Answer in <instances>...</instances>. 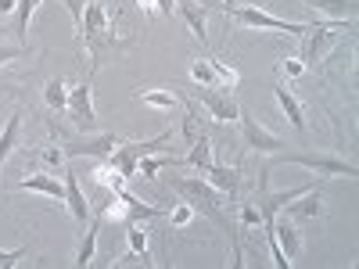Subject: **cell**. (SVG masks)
Listing matches in <instances>:
<instances>
[{
    "label": "cell",
    "instance_id": "1",
    "mask_svg": "<svg viewBox=\"0 0 359 269\" xmlns=\"http://www.w3.org/2000/svg\"><path fill=\"white\" fill-rule=\"evenodd\" d=\"M169 191H176L180 198H184L191 208H194V216H205V219H212L223 233H226V241H230V255H233V265H241L245 262V248H241V226H237L226 212H223V205L230 201L226 194H219L212 184H208L205 176H169Z\"/></svg>",
    "mask_w": 359,
    "mask_h": 269
},
{
    "label": "cell",
    "instance_id": "2",
    "mask_svg": "<svg viewBox=\"0 0 359 269\" xmlns=\"http://www.w3.org/2000/svg\"><path fill=\"white\" fill-rule=\"evenodd\" d=\"M79 40L90 50V76H94L108 57L123 54L133 47V36H118L115 33V18L108 15L104 0H86L83 22H79Z\"/></svg>",
    "mask_w": 359,
    "mask_h": 269
},
{
    "label": "cell",
    "instance_id": "3",
    "mask_svg": "<svg viewBox=\"0 0 359 269\" xmlns=\"http://www.w3.org/2000/svg\"><path fill=\"white\" fill-rule=\"evenodd\" d=\"M172 130H162L158 137H151V140H118L111 151L104 155V162L111 165V169H118L126 179H137L140 172H137V165H140V158H147V155H162V151H172Z\"/></svg>",
    "mask_w": 359,
    "mask_h": 269
},
{
    "label": "cell",
    "instance_id": "4",
    "mask_svg": "<svg viewBox=\"0 0 359 269\" xmlns=\"http://www.w3.org/2000/svg\"><path fill=\"white\" fill-rule=\"evenodd\" d=\"M277 162L302 165V169L320 172V176H348V179L359 176V165L348 162L345 155H334V151H287V147H284V151L277 155Z\"/></svg>",
    "mask_w": 359,
    "mask_h": 269
},
{
    "label": "cell",
    "instance_id": "5",
    "mask_svg": "<svg viewBox=\"0 0 359 269\" xmlns=\"http://www.w3.org/2000/svg\"><path fill=\"white\" fill-rule=\"evenodd\" d=\"M237 22L245 29H266V33H287V36H306L313 22H287V18H277L262 11L259 4H248V8H226V22Z\"/></svg>",
    "mask_w": 359,
    "mask_h": 269
},
{
    "label": "cell",
    "instance_id": "6",
    "mask_svg": "<svg viewBox=\"0 0 359 269\" xmlns=\"http://www.w3.org/2000/svg\"><path fill=\"white\" fill-rule=\"evenodd\" d=\"M352 29H355V22H334V25H320V22H313V25H309V33L302 36V54H298V62H302L306 69L316 65L320 57H327V50H331L345 33H352Z\"/></svg>",
    "mask_w": 359,
    "mask_h": 269
},
{
    "label": "cell",
    "instance_id": "7",
    "mask_svg": "<svg viewBox=\"0 0 359 269\" xmlns=\"http://www.w3.org/2000/svg\"><path fill=\"white\" fill-rule=\"evenodd\" d=\"M65 115L72 118V126L79 133H94L97 130V111H94V83H79V86H69V104H65Z\"/></svg>",
    "mask_w": 359,
    "mask_h": 269
},
{
    "label": "cell",
    "instance_id": "8",
    "mask_svg": "<svg viewBox=\"0 0 359 269\" xmlns=\"http://www.w3.org/2000/svg\"><path fill=\"white\" fill-rule=\"evenodd\" d=\"M241 118V140H245V147L248 151H259V155H280L284 147H287V140L284 137H277V133H269L259 118H252V115H237Z\"/></svg>",
    "mask_w": 359,
    "mask_h": 269
},
{
    "label": "cell",
    "instance_id": "9",
    "mask_svg": "<svg viewBox=\"0 0 359 269\" xmlns=\"http://www.w3.org/2000/svg\"><path fill=\"white\" fill-rule=\"evenodd\" d=\"M194 97L205 104V111L216 118V123H233L237 115H241V108H237V101L226 94V90H216V86H198L194 83Z\"/></svg>",
    "mask_w": 359,
    "mask_h": 269
},
{
    "label": "cell",
    "instance_id": "10",
    "mask_svg": "<svg viewBox=\"0 0 359 269\" xmlns=\"http://www.w3.org/2000/svg\"><path fill=\"white\" fill-rule=\"evenodd\" d=\"M284 212H287L291 223H313V219H320L323 216V194H320V187H309L306 194H298L294 201H287Z\"/></svg>",
    "mask_w": 359,
    "mask_h": 269
},
{
    "label": "cell",
    "instance_id": "11",
    "mask_svg": "<svg viewBox=\"0 0 359 269\" xmlns=\"http://www.w3.org/2000/svg\"><path fill=\"white\" fill-rule=\"evenodd\" d=\"M176 11H180V18L187 22V29H191V36L205 47L208 43V33H205V18H208V0H176Z\"/></svg>",
    "mask_w": 359,
    "mask_h": 269
},
{
    "label": "cell",
    "instance_id": "12",
    "mask_svg": "<svg viewBox=\"0 0 359 269\" xmlns=\"http://www.w3.org/2000/svg\"><path fill=\"white\" fill-rule=\"evenodd\" d=\"M205 179H208V184H212L219 194H226L230 201L237 198V191H241V165H219V162H212V165H208L205 169Z\"/></svg>",
    "mask_w": 359,
    "mask_h": 269
},
{
    "label": "cell",
    "instance_id": "13",
    "mask_svg": "<svg viewBox=\"0 0 359 269\" xmlns=\"http://www.w3.org/2000/svg\"><path fill=\"white\" fill-rule=\"evenodd\" d=\"M65 205H69L72 219H76L79 226H86V219H90V201H86V194H83V187H79V172H76V169H65Z\"/></svg>",
    "mask_w": 359,
    "mask_h": 269
},
{
    "label": "cell",
    "instance_id": "14",
    "mask_svg": "<svg viewBox=\"0 0 359 269\" xmlns=\"http://www.w3.org/2000/svg\"><path fill=\"white\" fill-rule=\"evenodd\" d=\"M15 191H33V194H47V198L65 201V179H57V176H50V172H36V176L18 179Z\"/></svg>",
    "mask_w": 359,
    "mask_h": 269
},
{
    "label": "cell",
    "instance_id": "15",
    "mask_svg": "<svg viewBox=\"0 0 359 269\" xmlns=\"http://www.w3.org/2000/svg\"><path fill=\"white\" fill-rule=\"evenodd\" d=\"M273 241L284 251V258L294 265L298 251H302V233H298V223H273Z\"/></svg>",
    "mask_w": 359,
    "mask_h": 269
},
{
    "label": "cell",
    "instance_id": "16",
    "mask_svg": "<svg viewBox=\"0 0 359 269\" xmlns=\"http://www.w3.org/2000/svg\"><path fill=\"white\" fill-rule=\"evenodd\" d=\"M273 94H277V101H280V108H284V118H287L298 133H306V108H302V101H298L284 83L273 86Z\"/></svg>",
    "mask_w": 359,
    "mask_h": 269
},
{
    "label": "cell",
    "instance_id": "17",
    "mask_svg": "<svg viewBox=\"0 0 359 269\" xmlns=\"http://www.w3.org/2000/svg\"><path fill=\"white\" fill-rule=\"evenodd\" d=\"M216 158H212V137H208V133H201L194 144H191V155L184 158V162H180V165H191L198 176H205V169L208 165H212Z\"/></svg>",
    "mask_w": 359,
    "mask_h": 269
},
{
    "label": "cell",
    "instance_id": "18",
    "mask_svg": "<svg viewBox=\"0 0 359 269\" xmlns=\"http://www.w3.org/2000/svg\"><path fill=\"white\" fill-rule=\"evenodd\" d=\"M302 4L323 11V15H331L334 22H352L355 11H359V0H302Z\"/></svg>",
    "mask_w": 359,
    "mask_h": 269
},
{
    "label": "cell",
    "instance_id": "19",
    "mask_svg": "<svg viewBox=\"0 0 359 269\" xmlns=\"http://www.w3.org/2000/svg\"><path fill=\"white\" fill-rule=\"evenodd\" d=\"M97 233H101V216L90 219L86 233H83V241H79V251H76V265L86 269L90 262H94V251H97Z\"/></svg>",
    "mask_w": 359,
    "mask_h": 269
},
{
    "label": "cell",
    "instance_id": "20",
    "mask_svg": "<svg viewBox=\"0 0 359 269\" xmlns=\"http://www.w3.org/2000/svg\"><path fill=\"white\" fill-rule=\"evenodd\" d=\"M18 137H22V111L15 108L11 118H8V126H4V133H0V165L11 158V151L18 147Z\"/></svg>",
    "mask_w": 359,
    "mask_h": 269
},
{
    "label": "cell",
    "instance_id": "21",
    "mask_svg": "<svg viewBox=\"0 0 359 269\" xmlns=\"http://www.w3.org/2000/svg\"><path fill=\"white\" fill-rule=\"evenodd\" d=\"M126 241H130V251H133L144 265H155V262H151V248H147V230H144V223H126Z\"/></svg>",
    "mask_w": 359,
    "mask_h": 269
},
{
    "label": "cell",
    "instance_id": "22",
    "mask_svg": "<svg viewBox=\"0 0 359 269\" xmlns=\"http://www.w3.org/2000/svg\"><path fill=\"white\" fill-rule=\"evenodd\" d=\"M94 176H97V184H101L104 191H111V194H123V191H130V187H126L130 179H126L123 172H118V169H111L108 162H104V165H97V169H94Z\"/></svg>",
    "mask_w": 359,
    "mask_h": 269
},
{
    "label": "cell",
    "instance_id": "23",
    "mask_svg": "<svg viewBox=\"0 0 359 269\" xmlns=\"http://www.w3.org/2000/svg\"><path fill=\"white\" fill-rule=\"evenodd\" d=\"M43 104H47L50 111H65V104H69V86H65V79H50V83L43 86Z\"/></svg>",
    "mask_w": 359,
    "mask_h": 269
},
{
    "label": "cell",
    "instance_id": "24",
    "mask_svg": "<svg viewBox=\"0 0 359 269\" xmlns=\"http://www.w3.org/2000/svg\"><path fill=\"white\" fill-rule=\"evenodd\" d=\"M137 97L144 104H151V108H162V111H172L180 104V97L172 94V90H137Z\"/></svg>",
    "mask_w": 359,
    "mask_h": 269
},
{
    "label": "cell",
    "instance_id": "25",
    "mask_svg": "<svg viewBox=\"0 0 359 269\" xmlns=\"http://www.w3.org/2000/svg\"><path fill=\"white\" fill-rule=\"evenodd\" d=\"M191 79H194L198 86H216V90H223L219 79H216V72H212V65H208V57H194V62H191ZM226 94H230V90H226Z\"/></svg>",
    "mask_w": 359,
    "mask_h": 269
},
{
    "label": "cell",
    "instance_id": "26",
    "mask_svg": "<svg viewBox=\"0 0 359 269\" xmlns=\"http://www.w3.org/2000/svg\"><path fill=\"white\" fill-rule=\"evenodd\" d=\"M36 8H40V0H18V8H15V33H18L22 43L29 36V18H33Z\"/></svg>",
    "mask_w": 359,
    "mask_h": 269
},
{
    "label": "cell",
    "instance_id": "27",
    "mask_svg": "<svg viewBox=\"0 0 359 269\" xmlns=\"http://www.w3.org/2000/svg\"><path fill=\"white\" fill-rule=\"evenodd\" d=\"M33 162H40V165H47V169L65 165V151H62V144H43L40 151L33 155Z\"/></svg>",
    "mask_w": 359,
    "mask_h": 269
},
{
    "label": "cell",
    "instance_id": "28",
    "mask_svg": "<svg viewBox=\"0 0 359 269\" xmlns=\"http://www.w3.org/2000/svg\"><path fill=\"white\" fill-rule=\"evenodd\" d=\"M277 72H280V76H287V79H302V76H306V65L298 62V57H280Z\"/></svg>",
    "mask_w": 359,
    "mask_h": 269
},
{
    "label": "cell",
    "instance_id": "29",
    "mask_svg": "<svg viewBox=\"0 0 359 269\" xmlns=\"http://www.w3.org/2000/svg\"><path fill=\"white\" fill-rule=\"evenodd\" d=\"M237 226H259V208L255 201H241V212H237Z\"/></svg>",
    "mask_w": 359,
    "mask_h": 269
},
{
    "label": "cell",
    "instance_id": "30",
    "mask_svg": "<svg viewBox=\"0 0 359 269\" xmlns=\"http://www.w3.org/2000/svg\"><path fill=\"white\" fill-rule=\"evenodd\" d=\"M169 219H172V226H187V223L194 219V208H191L187 201H180L172 212H169Z\"/></svg>",
    "mask_w": 359,
    "mask_h": 269
},
{
    "label": "cell",
    "instance_id": "31",
    "mask_svg": "<svg viewBox=\"0 0 359 269\" xmlns=\"http://www.w3.org/2000/svg\"><path fill=\"white\" fill-rule=\"evenodd\" d=\"M25 255V248H15V251H0V269H11L18 258Z\"/></svg>",
    "mask_w": 359,
    "mask_h": 269
},
{
    "label": "cell",
    "instance_id": "32",
    "mask_svg": "<svg viewBox=\"0 0 359 269\" xmlns=\"http://www.w3.org/2000/svg\"><path fill=\"white\" fill-rule=\"evenodd\" d=\"M22 54H25V47H0V65L15 62V57H22Z\"/></svg>",
    "mask_w": 359,
    "mask_h": 269
},
{
    "label": "cell",
    "instance_id": "33",
    "mask_svg": "<svg viewBox=\"0 0 359 269\" xmlns=\"http://www.w3.org/2000/svg\"><path fill=\"white\" fill-rule=\"evenodd\" d=\"M172 8H176V0H155V11L165 18H172Z\"/></svg>",
    "mask_w": 359,
    "mask_h": 269
},
{
    "label": "cell",
    "instance_id": "34",
    "mask_svg": "<svg viewBox=\"0 0 359 269\" xmlns=\"http://www.w3.org/2000/svg\"><path fill=\"white\" fill-rule=\"evenodd\" d=\"M137 4H140L144 11H155V0H137Z\"/></svg>",
    "mask_w": 359,
    "mask_h": 269
},
{
    "label": "cell",
    "instance_id": "35",
    "mask_svg": "<svg viewBox=\"0 0 359 269\" xmlns=\"http://www.w3.org/2000/svg\"><path fill=\"white\" fill-rule=\"evenodd\" d=\"M226 8H233V0H226Z\"/></svg>",
    "mask_w": 359,
    "mask_h": 269
}]
</instances>
